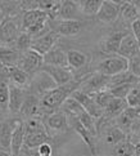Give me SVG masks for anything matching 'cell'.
Returning a JSON list of instances; mask_svg holds the SVG:
<instances>
[{
  "label": "cell",
  "instance_id": "cell-49",
  "mask_svg": "<svg viewBox=\"0 0 140 156\" xmlns=\"http://www.w3.org/2000/svg\"><path fill=\"white\" fill-rule=\"evenodd\" d=\"M37 156H52V155H37Z\"/></svg>",
  "mask_w": 140,
  "mask_h": 156
},
{
  "label": "cell",
  "instance_id": "cell-5",
  "mask_svg": "<svg viewBox=\"0 0 140 156\" xmlns=\"http://www.w3.org/2000/svg\"><path fill=\"white\" fill-rule=\"evenodd\" d=\"M127 70H128V59L125 57H121L118 54H112L105 59L100 61L97 67V72L103 74L105 76H113Z\"/></svg>",
  "mask_w": 140,
  "mask_h": 156
},
{
  "label": "cell",
  "instance_id": "cell-34",
  "mask_svg": "<svg viewBox=\"0 0 140 156\" xmlns=\"http://www.w3.org/2000/svg\"><path fill=\"white\" fill-rule=\"evenodd\" d=\"M78 5H80V10L82 16H87L91 17L98 13L99 8L102 7L104 0H77Z\"/></svg>",
  "mask_w": 140,
  "mask_h": 156
},
{
  "label": "cell",
  "instance_id": "cell-16",
  "mask_svg": "<svg viewBox=\"0 0 140 156\" xmlns=\"http://www.w3.org/2000/svg\"><path fill=\"white\" fill-rule=\"evenodd\" d=\"M140 53V44L136 40V37L134 36L130 32L122 37L121 44H120V48L117 51V54L121 55V57H125V58H131L134 55H136Z\"/></svg>",
  "mask_w": 140,
  "mask_h": 156
},
{
  "label": "cell",
  "instance_id": "cell-30",
  "mask_svg": "<svg viewBox=\"0 0 140 156\" xmlns=\"http://www.w3.org/2000/svg\"><path fill=\"white\" fill-rule=\"evenodd\" d=\"M140 79L136 77L135 75H132L130 71H124L120 72L117 75L109 76V81H108V87H113V85H118V84H139Z\"/></svg>",
  "mask_w": 140,
  "mask_h": 156
},
{
  "label": "cell",
  "instance_id": "cell-51",
  "mask_svg": "<svg viewBox=\"0 0 140 156\" xmlns=\"http://www.w3.org/2000/svg\"><path fill=\"white\" fill-rule=\"evenodd\" d=\"M2 112H3V111H2V110H0V115H2Z\"/></svg>",
  "mask_w": 140,
  "mask_h": 156
},
{
  "label": "cell",
  "instance_id": "cell-25",
  "mask_svg": "<svg viewBox=\"0 0 140 156\" xmlns=\"http://www.w3.org/2000/svg\"><path fill=\"white\" fill-rule=\"evenodd\" d=\"M139 118H140V114H139L138 108H135V107H126L124 111H122V114L117 118V125H118V128H121L125 133H128L131 125Z\"/></svg>",
  "mask_w": 140,
  "mask_h": 156
},
{
  "label": "cell",
  "instance_id": "cell-9",
  "mask_svg": "<svg viewBox=\"0 0 140 156\" xmlns=\"http://www.w3.org/2000/svg\"><path fill=\"white\" fill-rule=\"evenodd\" d=\"M52 21V20H50ZM55 22L53 29L59 36H76L84 29V23L81 20H53Z\"/></svg>",
  "mask_w": 140,
  "mask_h": 156
},
{
  "label": "cell",
  "instance_id": "cell-24",
  "mask_svg": "<svg viewBox=\"0 0 140 156\" xmlns=\"http://www.w3.org/2000/svg\"><path fill=\"white\" fill-rule=\"evenodd\" d=\"M7 76L12 84L21 87V88H27L30 84L31 77L26 71L19 69L18 66H12V67H7Z\"/></svg>",
  "mask_w": 140,
  "mask_h": 156
},
{
  "label": "cell",
  "instance_id": "cell-13",
  "mask_svg": "<svg viewBox=\"0 0 140 156\" xmlns=\"http://www.w3.org/2000/svg\"><path fill=\"white\" fill-rule=\"evenodd\" d=\"M45 124V128L48 133L53 132V133H63L68 129V118L67 115L63 112L62 110L60 111H54V112L49 114V116L46 118V121L44 122Z\"/></svg>",
  "mask_w": 140,
  "mask_h": 156
},
{
  "label": "cell",
  "instance_id": "cell-27",
  "mask_svg": "<svg viewBox=\"0 0 140 156\" xmlns=\"http://www.w3.org/2000/svg\"><path fill=\"white\" fill-rule=\"evenodd\" d=\"M126 107H128L125 98H117V97H112V99L108 102V105L104 108V114L102 118H108V119H113V118H118L122 114Z\"/></svg>",
  "mask_w": 140,
  "mask_h": 156
},
{
  "label": "cell",
  "instance_id": "cell-42",
  "mask_svg": "<svg viewBox=\"0 0 140 156\" xmlns=\"http://www.w3.org/2000/svg\"><path fill=\"white\" fill-rule=\"evenodd\" d=\"M36 151H37V155H53V147L49 142H45V143H41L36 148Z\"/></svg>",
  "mask_w": 140,
  "mask_h": 156
},
{
  "label": "cell",
  "instance_id": "cell-38",
  "mask_svg": "<svg viewBox=\"0 0 140 156\" xmlns=\"http://www.w3.org/2000/svg\"><path fill=\"white\" fill-rule=\"evenodd\" d=\"M125 101L128 107H135V108L139 107L140 106V85L139 84L134 85L130 89V92L127 93Z\"/></svg>",
  "mask_w": 140,
  "mask_h": 156
},
{
  "label": "cell",
  "instance_id": "cell-15",
  "mask_svg": "<svg viewBox=\"0 0 140 156\" xmlns=\"http://www.w3.org/2000/svg\"><path fill=\"white\" fill-rule=\"evenodd\" d=\"M81 14L77 0H60L57 20H81Z\"/></svg>",
  "mask_w": 140,
  "mask_h": 156
},
{
  "label": "cell",
  "instance_id": "cell-48",
  "mask_svg": "<svg viewBox=\"0 0 140 156\" xmlns=\"http://www.w3.org/2000/svg\"><path fill=\"white\" fill-rule=\"evenodd\" d=\"M3 20H4V16H3V13H2V10H0V23H2Z\"/></svg>",
  "mask_w": 140,
  "mask_h": 156
},
{
  "label": "cell",
  "instance_id": "cell-10",
  "mask_svg": "<svg viewBox=\"0 0 140 156\" xmlns=\"http://www.w3.org/2000/svg\"><path fill=\"white\" fill-rule=\"evenodd\" d=\"M59 37L60 36L54 30H49V31L45 32V34H43V35L37 36V37H33L30 48L33 49L35 52H37L39 54L44 55L45 53H48L55 44H57Z\"/></svg>",
  "mask_w": 140,
  "mask_h": 156
},
{
  "label": "cell",
  "instance_id": "cell-20",
  "mask_svg": "<svg viewBox=\"0 0 140 156\" xmlns=\"http://www.w3.org/2000/svg\"><path fill=\"white\" fill-rule=\"evenodd\" d=\"M18 119H7L0 121V148L10 151V139Z\"/></svg>",
  "mask_w": 140,
  "mask_h": 156
},
{
  "label": "cell",
  "instance_id": "cell-4",
  "mask_svg": "<svg viewBox=\"0 0 140 156\" xmlns=\"http://www.w3.org/2000/svg\"><path fill=\"white\" fill-rule=\"evenodd\" d=\"M21 31V16L5 17L0 23V45L14 44Z\"/></svg>",
  "mask_w": 140,
  "mask_h": 156
},
{
  "label": "cell",
  "instance_id": "cell-2",
  "mask_svg": "<svg viewBox=\"0 0 140 156\" xmlns=\"http://www.w3.org/2000/svg\"><path fill=\"white\" fill-rule=\"evenodd\" d=\"M21 30L37 37L49 31V16L40 9L23 10L21 14Z\"/></svg>",
  "mask_w": 140,
  "mask_h": 156
},
{
  "label": "cell",
  "instance_id": "cell-45",
  "mask_svg": "<svg viewBox=\"0 0 140 156\" xmlns=\"http://www.w3.org/2000/svg\"><path fill=\"white\" fill-rule=\"evenodd\" d=\"M128 2H130V3H132L134 5H135V7L140 10V0H128Z\"/></svg>",
  "mask_w": 140,
  "mask_h": 156
},
{
  "label": "cell",
  "instance_id": "cell-36",
  "mask_svg": "<svg viewBox=\"0 0 140 156\" xmlns=\"http://www.w3.org/2000/svg\"><path fill=\"white\" fill-rule=\"evenodd\" d=\"M9 102V79L8 76H0V110L8 111Z\"/></svg>",
  "mask_w": 140,
  "mask_h": 156
},
{
  "label": "cell",
  "instance_id": "cell-52",
  "mask_svg": "<svg viewBox=\"0 0 140 156\" xmlns=\"http://www.w3.org/2000/svg\"><path fill=\"white\" fill-rule=\"evenodd\" d=\"M136 156H140V155H136Z\"/></svg>",
  "mask_w": 140,
  "mask_h": 156
},
{
  "label": "cell",
  "instance_id": "cell-47",
  "mask_svg": "<svg viewBox=\"0 0 140 156\" xmlns=\"http://www.w3.org/2000/svg\"><path fill=\"white\" fill-rule=\"evenodd\" d=\"M108 2H112V3H116V4H118V5H121V4H124V3L128 2V0H108Z\"/></svg>",
  "mask_w": 140,
  "mask_h": 156
},
{
  "label": "cell",
  "instance_id": "cell-18",
  "mask_svg": "<svg viewBox=\"0 0 140 156\" xmlns=\"http://www.w3.org/2000/svg\"><path fill=\"white\" fill-rule=\"evenodd\" d=\"M68 118V124L72 125V128H73V130L77 133L78 136L81 137V139L84 142L86 143V146L89 147V150L91 151L93 155H95V152H97V146H95V141L94 138L95 136L91 134L90 132H89L85 126H84L80 121H78L76 118H72V116H67Z\"/></svg>",
  "mask_w": 140,
  "mask_h": 156
},
{
  "label": "cell",
  "instance_id": "cell-22",
  "mask_svg": "<svg viewBox=\"0 0 140 156\" xmlns=\"http://www.w3.org/2000/svg\"><path fill=\"white\" fill-rule=\"evenodd\" d=\"M126 34H127L126 31L112 32L111 35H108L104 40H102V43H100V49H102V52L108 53V54H117V51H118V48H120L122 37H124Z\"/></svg>",
  "mask_w": 140,
  "mask_h": 156
},
{
  "label": "cell",
  "instance_id": "cell-14",
  "mask_svg": "<svg viewBox=\"0 0 140 156\" xmlns=\"http://www.w3.org/2000/svg\"><path fill=\"white\" fill-rule=\"evenodd\" d=\"M95 16L103 23H113L120 17V5L108 2V0H104L102 7L99 8L98 13Z\"/></svg>",
  "mask_w": 140,
  "mask_h": 156
},
{
  "label": "cell",
  "instance_id": "cell-37",
  "mask_svg": "<svg viewBox=\"0 0 140 156\" xmlns=\"http://www.w3.org/2000/svg\"><path fill=\"white\" fill-rule=\"evenodd\" d=\"M31 41H32L31 35L27 34L26 31H21L19 35L17 36L15 41H14V49H17L19 53L25 52V51H27V49H30Z\"/></svg>",
  "mask_w": 140,
  "mask_h": 156
},
{
  "label": "cell",
  "instance_id": "cell-21",
  "mask_svg": "<svg viewBox=\"0 0 140 156\" xmlns=\"http://www.w3.org/2000/svg\"><path fill=\"white\" fill-rule=\"evenodd\" d=\"M25 144V122L18 120L15 124L13 133H12V139H10V152L14 156H18L23 148Z\"/></svg>",
  "mask_w": 140,
  "mask_h": 156
},
{
  "label": "cell",
  "instance_id": "cell-35",
  "mask_svg": "<svg viewBox=\"0 0 140 156\" xmlns=\"http://www.w3.org/2000/svg\"><path fill=\"white\" fill-rule=\"evenodd\" d=\"M112 155L113 156H135V144H134L130 139H125L120 143L113 146L112 150Z\"/></svg>",
  "mask_w": 140,
  "mask_h": 156
},
{
  "label": "cell",
  "instance_id": "cell-28",
  "mask_svg": "<svg viewBox=\"0 0 140 156\" xmlns=\"http://www.w3.org/2000/svg\"><path fill=\"white\" fill-rule=\"evenodd\" d=\"M19 52L9 45H0V63L4 67L17 66L19 59Z\"/></svg>",
  "mask_w": 140,
  "mask_h": 156
},
{
  "label": "cell",
  "instance_id": "cell-44",
  "mask_svg": "<svg viewBox=\"0 0 140 156\" xmlns=\"http://www.w3.org/2000/svg\"><path fill=\"white\" fill-rule=\"evenodd\" d=\"M0 156H14L10 151H5V150L0 148Z\"/></svg>",
  "mask_w": 140,
  "mask_h": 156
},
{
  "label": "cell",
  "instance_id": "cell-40",
  "mask_svg": "<svg viewBox=\"0 0 140 156\" xmlns=\"http://www.w3.org/2000/svg\"><path fill=\"white\" fill-rule=\"evenodd\" d=\"M128 71L140 79V53L128 58Z\"/></svg>",
  "mask_w": 140,
  "mask_h": 156
},
{
  "label": "cell",
  "instance_id": "cell-39",
  "mask_svg": "<svg viewBox=\"0 0 140 156\" xmlns=\"http://www.w3.org/2000/svg\"><path fill=\"white\" fill-rule=\"evenodd\" d=\"M136 85V84H118V85H113V87H109L107 88L108 92L112 94L113 97L117 98H126L127 93L130 92V89Z\"/></svg>",
  "mask_w": 140,
  "mask_h": 156
},
{
  "label": "cell",
  "instance_id": "cell-19",
  "mask_svg": "<svg viewBox=\"0 0 140 156\" xmlns=\"http://www.w3.org/2000/svg\"><path fill=\"white\" fill-rule=\"evenodd\" d=\"M19 114L25 118H36L37 115H41V106L40 98L32 93H27V96L23 101V105L19 110Z\"/></svg>",
  "mask_w": 140,
  "mask_h": 156
},
{
  "label": "cell",
  "instance_id": "cell-46",
  "mask_svg": "<svg viewBox=\"0 0 140 156\" xmlns=\"http://www.w3.org/2000/svg\"><path fill=\"white\" fill-rule=\"evenodd\" d=\"M134 144H135V156L136 155H140V142L134 143Z\"/></svg>",
  "mask_w": 140,
  "mask_h": 156
},
{
  "label": "cell",
  "instance_id": "cell-32",
  "mask_svg": "<svg viewBox=\"0 0 140 156\" xmlns=\"http://www.w3.org/2000/svg\"><path fill=\"white\" fill-rule=\"evenodd\" d=\"M62 111L67 115V116H72V118H78V115H81L84 111V107L78 103L73 97H68L66 101L60 106Z\"/></svg>",
  "mask_w": 140,
  "mask_h": 156
},
{
  "label": "cell",
  "instance_id": "cell-50",
  "mask_svg": "<svg viewBox=\"0 0 140 156\" xmlns=\"http://www.w3.org/2000/svg\"><path fill=\"white\" fill-rule=\"evenodd\" d=\"M138 111H139V114H140V106H139V107H138Z\"/></svg>",
  "mask_w": 140,
  "mask_h": 156
},
{
  "label": "cell",
  "instance_id": "cell-43",
  "mask_svg": "<svg viewBox=\"0 0 140 156\" xmlns=\"http://www.w3.org/2000/svg\"><path fill=\"white\" fill-rule=\"evenodd\" d=\"M131 30H132V35L136 37V40L140 44V17L131 22Z\"/></svg>",
  "mask_w": 140,
  "mask_h": 156
},
{
  "label": "cell",
  "instance_id": "cell-11",
  "mask_svg": "<svg viewBox=\"0 0 140 156\" xmlns=\"http://www.w3.org/2000/svg\"><path fill=\"white\" fill-rule=\"evenodd\" d=\"M40 70L46 72L57 85H63V84H67V83L73 80V74H72V71L68 67L43 63Z\"/></svg>",
  "mask_w": 140,
  "mask_h": 156
},
{
  "label": "cell",
  "instance_id": "cell-7",
  "mask_svg": "<svg viewBox=\"0 0 140 156\" xmlns=\"http://www.w3.org/2000/svg\"><path fill=\"white\" fill-rule=\"evenodd\" d=\"M41 65H43V55L39 54L31 48L19 54V59H18V63H17L19 69L26 71L30 76L40 70Z\"/></svg>",
  "mask_w": 140,
  "mask_h": 156
},
{
  "label": "cell",
  "instance_id": "cell-33",
  "mask_svg": "<svg viewBox=\"0 0 140 156\" xmlns=\"http://www.w3.org/2000/svg\"><path fill=\"white\" fill-rule=\"evenodd\" d=\"M127 137H126V133L121 129L118 126H111L107 129L104 134V141L107 144H111L112 147L114 146V144L120 143L122 141H125Z\"/></svg>",
  "mask_w": 140,
  "mask_h": 156
},
{
  "label": "cell",
  "instance_id": "cell-6",
  "mask_svg": "<svg viewBox=\"0 0 140 156\" xmlns=\"http://www.w3.org/2000/svg\"><path fill=\"white\" fill-rule=\"evenodd\" d=\"M71 97H73L76 101L84 107V110H85L89 115H91L94 119H100L103 116L104 110L94 101L91 94L84 92V90H81V89L78 88V89H76V90L72 92Z\"/></svg>",
  "mask_w": 140,
  "mask_h": 156
},
{
  "label": "cell",
  "instance_id": "cell-1",
  "mask_svg": "<svg viewBox=\"0 0 140 156\" xmlns=\"http://www.w3.org/2000/svg\"><path fill=\"white\" fill-rule=\"evenodd\" d=\"M81 80H72L67 84L63 85H57L53 89H50L44 96L40 98V106H41V114H52L54 111L60 108L62 103L66 101L73 90L80 88Z\"/></svg>",
  "mask_w": 140,
  "mask_h": 156
},
{
  "label": "cell",
  "instance_id": "cell-29",
  "mask_svg": "<svg viewBox=\"0 0 140 156\" xmlns=\"http://www.w3.org/2000/svg\"><path fill=\"white\" fill-rule=\"evenodd\" d=\"M0 10L5 17H17L22 14L21 0H0Z\"/></svg>",
  "mask_w": 140,
  "mask_h": 156
},
{
  "label": "cell",
  "instance_id": "cell-3",
  "mask_svg": "<svg viewBox=\"0 0 140 156\" xmlns=\"http://www.w3.org/2000/svg\"><path fill=\"white\" fill-rule=\"evenodd\" d=\"M50 141L45 124L36 116L29 118L25 122V144L23 147L29 150H36L41 143Z\"/></svg>",
  "mask_w": 140,
  "mask_h": 156
},
{
  "label": "cell",
  "instance_id": "cell-23",
  "mask_svg": "<svg viewBox=\"0 0 140 156\" xmlns=\"http://www.w3.org/2000/svg\"><path fill=\"white\" fill-rule=\"evenodd\" d=\"M43 63L68 67V63H67V53L62 48L54 45L48 53L43 55Z\"/></svg>",
  "mask_w": 140,
  "mask_h": 156
},
{
  "label": "cell",
  "instance_id": "cell-31",
  "mask_svg": "<svg viewBox=\"0 0 140 156\" xmlns=\"http://www.w3.org/2000/svg\"><path fill=\"white\" fill-rule=\"evenodd\" d=\"M120 17L125 22L131 23V22H134L136 18L140 17V10L132 3L126 2L120 5Z\"/></svg>",
  "mask_w": 140,
  "mask_h": 156
},
{
  "label": "cell",
  "instance_id": "cell-41",
  "mask_svg": "<svg viewBox=\"0 0 140 156\" xmlns=\"http://www.w3.org/2000/svg\"><path fill=\"white\" fill-rule=\"evenodd\" d=\"M41 0H21V8L22 10H31V9H39Z\"/></svg>",
  "mask_w": 140,
  "mask_h": 156
},
{
  "label": "cell",
  "instance_id": "cell-12",
  "mask_svg": "<svg viewBox=\"0 0 140 156\" xmlns=\"http://www.w3.org/2000/svg\"><path fill=\"white\" fill-rule=\"evenodd\" d=\"M108 81H109V76H105L103 74H93L91 76L86 77L85 80H81V90L86 92L89 94L97 93L100 90H104L108 87Z\"/></svg>",
  "mask_w": 140,
  "mask_h": 156
},
{
  "label": "cell",
  "instance_id": "cell-17",
  "mask_svg": "<svg viewBox=\"0 0 140 156\" xmlns=\"http://www.w3.org/2000/svg\"><path fill=\"white\" fill-rule=\"evenodd\" d=\"M27 96V90L25 88L17 87L14 84H9V102L8 111L12 114H19V110L23 105V101Z\"/></svg>",
  "mask_w": 140,
  "mask_h": 156
},
{
  "label": "cell",
  "instance_id": "cell-8",
  "mask_svg": "<svg viewBox=\"0 0 140 156\" xmlns=\"http://www.w3.org/2000/svg\"><path fill=\"white\" fill-rule=\"evenodd\" d=\"M29 87L31 88V93L32 94H35V96L40 94V96L43 97L46 92L50 90V89L57 87V84L53 81V79L46 74V72L39 70V71H36L35 74H33L32 79L30 80Z\"/></svg>",
  "mask_w": 140,
  "mask_h": 156
},
{
  "label": "cell",
  "instance_id": "cell-26",
  "mask_svg": "<svg viewBox=\"0 0 140 156\" xmlns=\"http://www.w3.org/2000/svg\"><path fill=\"white\" fill-rule=\"evenodd\" d=\"M66 53H67V63H68V67L73 69V70H81L90 62V57H89L86 53L77 51V49H70V51Z\"/></svg>",
  "mask_w": 140,
  "mask_h": 156
}]
</instances>
